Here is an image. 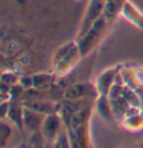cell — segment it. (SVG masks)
Segmentation results:
<instances>
[{
  "label": "cell",
  "instance_id": "cell-1",
  "mask_svg": "<svg viewBox=\"0 0 143 148\" xmlns=\"http://www.w3.org/2000/svg\"><path fill=\"white\" fill-rule=\"evenodd\" d=\"M37 114L35 112H29L28 116H26V126H28L29 128H36L39 121H40V118L39 117H36Z\"/></svg>",
  "mask_w": 143,
  "mask_h": 148
}]
</instances>
